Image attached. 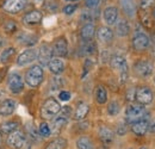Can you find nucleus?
<instances>
[{
  "instance_id": "f257e3e1",
  "label": "nucleus",
  "mask_w": 155,
  "mask_h": 149,
  "mask_svg": "<svg viewBox=\"0 0 155 149\" xmlns=\"http://www.w3.org/2000/svg\"><path fill=\"white\" fill-rule=\"evenodd\" d=\"M44 78V72L41 66H32L25 74V82L30 87H38Z\"/></svg>"
},
{
  "instance_id": "f03ea898",
  "label": "nucleus",
  "mask_w": 155,
  "mask_h": 149,
  "mask_svg": "<svg viewBox=\"0 0 155 149\" xmlns=\"http://www.w3.org/2000/svg\"><path fill=\"white\" fill-rule=\"evenodd\" d=\"M60 110H61V105L56 99L54 98H48L43 106H42V110H41V113H42V117L45 118V119H53L58 113H60Z\"/></svg>"
},
{
  "instance_id": "7ed1b4c3",
  "label": "nucleus",
  "mask_w": 155,
  "mask_h": 149,
  "mask_svg": "<svg viewBox=\"0 0 155 149\" xmlns=\"http://www.w3.org/2000/svg\"><path fill=\"white\" fill-rule=\"evenodd\" d=\"M127 118L130 123H134L136 121H140V119H147V111L144 109L143 105H135V104H131L127 108Z\"/></svg>"
},
{
  "instance_id": "20e7f679",
  "label": "nucleus",
  "mask_w": 155,
  "mask_h": 149,
  "mask_svg": "<svg viewBox=\"0 0 155 149\" xmlns=\"http://www.w3.org/2000/svg\"><path fill=\"white\" fill-rule=\"evenodd\" d=\"M111 67L114 69L118 71L120 73L122 76V81H125L127 80V76H128V63H127V60L125 57L120 55H115L111 57Z\"/></svg>"
},
{
  "instance_id": "39448f33",
  "label": "nucleus",
  "mask_w": 155,
  "mask_h": 149,
  "mask_svg": "<svg viewBox=\"0 0 155 149\" xmlns=\"http://www.w3.org/2000/svg\"><path fill=\"white\" fill-rule=\"evenodd\" d=\"M134 71L136 74L141 78H148V76H152L154 67H153L152 62H149L147 60H140L135 63Z\"/></svg>"
},
{
  "instance_id": "423d86ee",
  "label": "nucleus",
  "mask_w": 155,
  "mask_h": 149,
  "mask_svg": "<svg viewBox=\"0 0 155 149\" xmlns=\"http://www.w3.org/2000/svg\"><path fill=\"white\" fill-rule=\"evenodd\" d=\"M25 134L21 130H15L12 131L11 134H8V137H7V144L10 147L15 149H20L24 147V143H25Z\"/></svg>"
},
{
  "instance_id": "0eeeda50",
  "label": "nucleus",
  "mask_w": 155,
  "mask_h": 149,
  "mask_svg": "<svg viewBox=\"0 0 155 149\" xmlns=\"http://www.w3.org/2000/svg\"><path fill=\"white\" fill-rule=\"evenodd\" d=\"M135 95H136L135 97L136 100H137L138 104H141V105H148V104H150V103L153 101V99H154V93H153V91H152L149 87H147V86H142V87L137 88Z\"/></svg>"
},
{
  "instance_id": "6e6552de",
  "label": "nucleus",
  "mask_w": 155,
  "mask_h": 149,
  "mask_svg": "<svg viewBox=\"0 0 155 149\" xmlns=\"http://www.w3.org/2000/svg\"><path fill=\"white\" fill-rule=\"evenodd\" d=\"M7 85H8V88L12 93L18 94L23 91L24 88V81L21 79L18 73H13L8 76V80H7Z\"/></svg>"
},
{
  "instance_id": "1a4fd4ad",
  "label": "nucleus",
  "mask_w": 155,
  "mask_h": 149,
  "mask_svg": "<svg viewBox=\"0 0 155 149\" xmlns=\"http://www.w3.org/2000/svg\"><path fill=\"white\" fill-rule=\"evenodd\" d=\"M37 55H38V50H36V49H26V50H24L17 57V65L18 66L30 65L31 62H34L35 60H37Z\"/></svg>"
},
{
  "instance_id": "9d476101",
  "label": "nucleus",
  "mask_w": 155,
  "mask_h": 149,
  "mask_svg": "<svg viewBox=\"0 0 155 149\" xmlns=\"http://www.w3.org/2000/svg\"><path fill=\"white\" fill-rule=\"evenodd\" d=\"M25 5H26V0H5L4 10L8 13L15 15L20 12Z\"/></svg>"
},
{
  "instance_id": "9b49d317",
  "label": "nucleus",
  "mask_w": 155,
  "mask_h": 149,
  "mask_svg": "<svg viewBox=\"0 0 155 149\" xmlns=\"http://www.w3.org/2000/svg\"><path fill=\"white\" fill-rule=\"evenodd\" d=\"M53 54L58 56V57H64L68 54V43L66 41V38L60 37L58 38L54 44H53Z\"/></svg>"
},
{
  "instance_id": "f8f14e48",
  "label": "nucleus",
  "mask_w": 155,
  "mask_h": 149,
  "mask_svg": "<svg viewBox=\"0 0 155 149\" xmlns=\"http://www.w3.org/2000/svg\"><path fill=\"white\" fill-rule=\"evenodd\" d=\"M53 49L48 45V44H43L38 50V55H37V60L42 66H48L49 61L53 58Z\"/></svg>"
},
{
  "instance_id": "ddd939ff",
  "label": "nucleus",
  "mask_w": 155,
  "mask_h": 149,
  "mask_svg": "<svg viewBox=\"0 0 155 149\" xmlns=\"http://www.w3.org/2000/svg\"><path fill=\"white\" fill-rule=\"evenodd\" d=\"M148 45H149V37L143 32L136 34L135 37L133 38V47L136 50H146Z\"/></svg>"
},
{
  "instance_id": "4468645a",
  "label": "nucleus",
  "mask_w": 155,
  "mask_h": 149,
  "mask_svg": "<svg viewBox=\"0 0 155 149\" xmlns=\"http://www.w3.org/2000/svg\"><path fill=\"white\" fill-rule=\"evenodd\" d=\"M16 110V101L13 99H5L0 104V114L6 117L11 116Z\"/></svg>"
},
{
  "instance_id": "2eb2a0df",
  "label": "nucleus",
  "mask_w": 155,
  "mask_h": 149,
  "mask_svg": "<svg viewBox=\"0 0 155 149\" xmlns=\"http://www.w3.org/2000/svg\"><path fill=\"white\" fill-rule=\"evenodd\" d=\"M148 125H149V123L147 119H140V121H136L133 123L131 130L137 136H143L148 131Z\"/></svg>"
},
{
  "instance_id": "dca6fc26",
  "label": "nucleus",
  "mask_w": 155,
  "mask_h": 149,
  "mask_svg": "<svg viewBox=\"0 0 155 149\" xmlns=\"http://www.w3.org/2000/svg\"><path fill=\"white\" fill-rule=\"evenodd\" d=\"M99 138H100V141L103 142V143H105V144H110V143H112L114 142V138H115V134H114V131L111 130L110 128H107V127H101L100 129H99Z\"/></svg>"
},
{
  "instance_id": "f3484780",
  "label": "nucleus",
  "mask_w": 155,
  "mask_h": 149,
  "mask_svg": "<svg viewBox=\"0 0 155 149\" xmlns=\"http://www.w3.org/2000/svg\"><path fill=\"white\" fill-rule=\"evenodd\" d=\"M117 18H118V11H117L116 7L109 6L104 10V19H105L106 24L114 25L117 22Z\"/></svg>"
},
{
  "instance_id": "a211bd4d",
  "label": "nucleus",
  "mask_w": 155,
  "mask_h": 149,
  "mask_svg": "<svg viewBox=\"0 0 155 149\" xmlns=\"http://www.w3.org/2000/svg\"><path fill=\"white\" fill-rule=\"evenodd\" d=\"M94 34H96V28L92 23H87L82 26L81 29V38L85 41V42H88V41H92V38L94 37Z\"/></svg>"
},
{
  "instance_id": "6ab92c4d",
  "label": "nucleus",
  "mask_w": 155,
  "mask_h": 149,
  "mask_svg": "<svg viewBox=\"0 0 155 149\" xmlns=\"http://www.w3.org/2000/svg\"><path fill=\"white\" fill-rule=\"evenodd\" d=\"M68 123V117H66V116H62V114H58V117L54 119V122H53V129H51V134H55V135H58L60 131L62 130L64 127H66V124Z\"/></svg>"
},
{
  "instance_id": "aec40b11",
  "label": "nucleus",
  "mask_w": 155,
  "mask_h": 149,
  "mask_svg": "<svg viewBox=\"0 0 155 149\" xmlns=\"http://www.w3.org/2000/svg\"><path fill=\"white\" fill-rule=\"evenodd\" d=\"M116 31L117 35L120 37H125L130 32V25L127 19H119L116 24Z\"/></svg>"
},
{
  "instance_id": "412c9836",
  "label": "nucleus",
  "mask_w": 155,
  "mask_h": 149,
  "mask_svg": "<svg viewBox=\"0 0 155 149\" xmlns=\"http://www.w3.org/2000/svg\"><path fill=\"white\" fill-rule=\"evenodd\" d=\"M48 67L51 73L54 74H60L64 71V62L61 58H51L48 63Z\"/></svg>"
},
{
  "instance_id": "4be33fe9",
  "label": "nucleus",
  "mask_w": 155,
  "mask_h": 149,
  "mask_svg": "<svg viewBox=\"0 0 155 149\" xmlns=\"http://www.w3.org/2000/svg\"><path fill=\"white\" fill-rule=\"evenodd\" d=\"M120 6L124 13L129 17H133L136 13V5L134 0H120Z\"/></svg>"
},
{
  "instance_id": "5701e85b",
  "label": "nucleus",
  "mask_w": 155,
  "mask_h": 149,
  "mask_svg": "<svg viewBox=\"0 0 155 149\" xmlns=\"http://www.w3.org/2000/svg\"><path fill=\"white\" fill-rule=\"evenodd\" d=\"M23 20L26 23V24H30V25H34V24H38L39 22L42 20V13L39 11H31V12H28L24 17Z\"/></svg>"
},
{
  "instance_id": "b1692460",
  "label": "nucleus",
  "mask_w": 155,
  "mask_h": 149,
  "mask_svg": "<svg viewBox=\"0 0 155 149\" xmlns=\"http://www.w3.org/2000/svg\"><path fill=\"white\" fill-rule=\"evenodd\" d=\"M97 35H98V38H99L101 42H104V43H109V42H111L112 38H114V32H112V30L109 29V28H106V26H101V28L98 30Z\"/></svg>"
},
{
  "instance_id": "393cba45",
  "label": "nucleus",
  "mask_w": 155,
  "mask_h": 149,
  "mask_svg": "<svg viewBox=\"0 0 155 149\" xmlns=\"http://www.w3.org/2000/svg\"><path fill=\"white\" fill-rule=\"evenodd\" d=\"M18 39L21 44H24L26 47H34L37 43V37L32 34H21L18 37Z\"/></svg>"
},
{
  "instance_id": "a878e982",
  "label": "nucleus",
  "mask_w": 155,
  "mask_h": 149,
  "mask_svg": "<svg viewBox=\"0 0 155 149\" xmlns=\"http://www.w3.org/2000/svg\"><path fill=\"white\" fill-rule=\"evenodd\" d=\"M77 148L78 149H96L92 140L87 136H81L77 141Z\"/></svg>"
},
{
  "instance_id": "bb28decb",
  "label": "nucleus",
  "mask_w": 155,
  "mask_h": 149,
  "mask_svg": "<svg viewBox=\"0 0 155 149\" xmlns=\"http://www.w3.org/2000/svg\"><path fill=\"white\" fill-rule=\"evenodd\" d=\"M90 111V106L86 104V103H80L79 105H78L77 110L74 112V117H75V119H84L86 116H87V113Z\"/></svg>"
},
{
  "instance_id": "cd10ccee",
  "label": "nucleus",
  "mask_w": 155,
  "mask_h": 149,
  "mask_svg": "<svg viewBox=\"0 0 155 149\" xmlns=\"http://www.w3.org/2000/svg\"><path fill=\"white\" fill-rule=\"evenodd\" d=\"M96 100L98 104H105L107 100V91L101 85L97 86V88H96Z\"/></svg>"
},
{
  "instance_id": "c85d7f7f",
  "label": "nucleus",
  "mask_w": 155,
  "mask_h": 149,
  "mask_svg": "<svg viewBox=\"0 0 155 149\" xmlns=\"http://www.w3.org/2000/svg\"><path fill=\"white\" fill-rule=\"evenodd\" d=\"M66 147H67V140L58 137V138H55L54 141H51L45 149H64Z\"/></svg>"
},
{
  "instance_id": "c756f323",
  "label": "nucleus",
  "mask_w": 155,
  "mask_h": 149,
  "mask_svg": "<svg viewBox=\"0 0 155 149\" xmlns=\"http://www.w3.org/2000/svg\"><path fill=\"white\" fill-rule=\"evenodd\" d=\"M16 54V49L15 48H12V47H8V48H6L2 53H1V55H0V62L1 63H7L13 56Z\"/></svg>"
},
{
  "instance_id": "7c9ffc66",
  "label": "nucleus",
  "mask_w": 155,
  "mask_h": 149,
  "mask_svg": "<svg viewBox=\"0 0 155 149\" xmlns=\"http://www.w3.org/2000/svg\"><path fill=\"white\" fill-rule=\"evenodd\" d=\"M18 129V123L17 122H5L1 124V131L4 134H11L12 131Z\"/></svg>"
},
{
  "instance_id": "2f4dec72",
  "label": "nucleus",
  "mask_w": 155,
  "mask_h": 149,
  "mask_svg": "<svg viewBox=\"0 0 155 149\" xmlns=\"http://www.w3.org/2000/svg\"><path fill=\"white\" fill-rule=\"evenodd\" d=\"M38 132L42 137L47 138V137H49V136L51 135V129H50V127H49V124H48V123H41Z\"/></svg>"
},
{
  "instance_id": "473e14b6",
  "label": "nucleus",
  "mask_w": 155,
  "mask_h": 149,
  "mask_svg": "<svg viewBox=\"0 0 155 149\" xmlns=\"http://www.w3.org/2000/svg\"><path fill=\"white\" fill-rule=\"evenodd\" d=\"M119 110L120 109H119V105H118L117 101H111L107 106V112H109L110 116H117L119 113Z\"/></svg>"
},
{
  "instance_id": "72a5a7b5",
  "label": "nucleus",
  "mask_w": 155,
  "mask_h": 149,
  "mask_svg": "<svg viewBox=\"0 0 155 149\" xmlns=\"http://www.w3.org/2000/svg\"><path fill=\"white\" fill-rule=\"evenodd\" d=\"M97 18V16L93 13V11H84L81 13V20L82 22H87V23H91L92 20Z\"/></svg>"
},
{
  "instance_id": "f704fd0d",
  "label": "nucleus",
  "mask_w": 155,
  "mask_h": 149,
  "mask_svg": "<svg viewBox=\"0 0 155 149\" xmlns=\"http://www.w3.org/2000/svg\"><path fill=\"white\" fill-rule=\"evenodd\" d=\"M94 51H96V44H93L91 41H88V42L85 44L84 53H85L86 55H92Z\"/></svg>"
},
{
  "instance_id": "c9c22d12",
  "label": "nucleus",
  "mask_w": 155,
  "mask_h": 149,
  "mask_svg": "<svg viewBox=\"0 0 155 149\" xmlns=\"http://www.w3.org/2000/svg\"><path fill=\"white\" fill-rule=\"evenodd\" d=\"M141 22L146 28H152V25H153L152 18H150V16L148 13H142L141 15Z\"/></svg>"
},
{
  "instance_id": "e433bc0d",
  "label": "nucleus",
  "mask_w": 155,
  "mask_h": 149,
  "mask_svg": "<svg viewBox=\"0 0 155 149\" xmlns=\"http://www.w3.org/2000/svg\"><path fill=\"white\" fill-rule=\"evenodd\" d=\"M75 10H77V5H67L64 8H63V12H64V15H73L74 12H75Z\"/></svg>"
},
{
  "instance_id": "4c0bfd02",
  "label": "nucleus",
  "mask_w": 155,
  "mask_h": 149,
  "mask_svg": "<svg viewBox=\"0 0 155 149\" xmlns=\"http://www.w3.org/2000/svg\"><path fill=\"white\" fill-rule=\"evenodd\" d=\"M16 28H17V25H16L15 23H12V22H8V23H6V24L4 25V30H5L6 32H12V31L16 30Z\"/></svg>"
},
{
  "instance_id": "58836bf2",
  "label": "nucleus",
  "mask_w": 155,
  "mask_h": 149,
  "mask_svg": "<svg viewBox=\"0 0 155 149\" xmlns=\"http://www.w3.org/2000/svg\"><path fill=\"white\" fill-rule=\"evenodd\" d=\"M58 98H60V100H62V101H68V100L71 99V93H69L68 91H61L60 94H58Z\"/></svg>"
},
{
  "instance_id": "ea45409f",
  "label": "nucleus",
  "mask_w": 155,
  "mask_h": 149,
  "mask_svg": "<svg viewBox=\"0 0 155 149\" xmlns=\"http://www.w3.org/2000/svg\"><path fill=\"white\" fill-rule=\"evenodd\" d=\"M155 0H141V7L143 10H147L152 5H154Z\"/></svg>"
},
{
  "instance_id": "a19ab883",
  "label": "nucleus",
  "mask_w": 155,
  "mask_h": 149,
  "mask_svg": "<svg viewBox=\"0 0 155 149\" xmlns=\"http://www.w3.org/2000/svg\"><path fill=\"white\" fill-rule=\"evenodd\" d=\"M47 8L49 11H56L58 10V4L55 1H53V0H50V1L47 2Z\"/></svg>"
},
{
  "instance_id": "79ce46f5",
  "label": "nucleus",
  "mask_w": 155,
  "mask_h": 149,
  "mask_svg": "<svg viewBox=\"0 0 155 149\" xmlns=\"http://www.w3.org/2000/svg\"><path fill=\"white\" fill-rule=\"evenodd\" d=\"M99 2H100V0H86V5H87V7H90V8L97 7L98 5H99Z\"/></svg>"
},
{
  "instance_id": "37998d69",
  "label": "nucleus",
  "mask_w": 155,
  "mask_h": 149,
  "mask_svg": "<svg viewBox=\"0 0 155 149\" xmlns=\"http://www.w3.org/2000/svg\"><path fill=\"white\" fill-rule=\"evenodd\" d=\"M61 112V114L62 116H66V117H69V114L72 113V110H71V108H68V106H66V108H63V109H61L60 110Z\"/></svg>"
},
{
  "instance_id": "c03bdc74",
  "label": "nucleus",
  "mask_w": 155,
  "mask_h": 149,
  "mask_svg": "<svg viewBox=\"0 0 155 149\" xmlns=\"http://www.w3.org/2000/svg\"><path fill=\"white\" fill-rule=\"evenodd\" d=\"M148 131H149L150 134H155V121H153L152 123H149V125H148Z\"/></svg>"
},
{
  "instance_id": "a18cd8bd",
  "label": "nucleus",
  "mask_w": 155,
  "mask_h": 149,
  "mask_svg": "<svg viewBox=\"0 0 155 149\" xmlns=\"http://www.w3.org/2000/svg\"><path fill=\"white\" fill-rule=\"evenodd\" d=\"M66 1H68V2H77L79 0H66Z\"/></svg>"
},
{
  "instance_id": "49530a36",
  "label": "nucleus",
  "mask_w": 155,
  "mask_h": 149,
  "mask_svg": "<svg viewBox=\"0 0 155 149\" xmlns=\"http://www.w3.org/2000/svg\"><path fill=\"white\" fill-rule=\"evenodd\" d=\"M140 149H148V148H146V147H141Z\"/></svg>"
},
{
  "instance_id": "de8ad7c7",
  "label": "nucleus",
  "mask_w": 155,
  "mask_h": 149,
  "mask_svg": "<svg viewBox=\"0 0 155 149\" xmlns=\"http://www.w3.org/2000/svg\"><path fill=\"white\" fill-rule=\"evenodd\" d=\"M0 143H1V132H0Z\"/></svg>"
},
{
  "instance_id": "09e8293b",
  "label": "nucleus",
  "mask_w": 155,
  "mask_h": 149,
  "mask_svg": "<svg viewBox=\"0 0 155 149\" xmlns=\"http://www.w3.org/2000/svg\"><path fill=\"white\" fill-rule=\"evenodd\" d=\"M153 16H154V18H155V10H154V12H153Z\"/></svg>"
},
{
  "instance_id": "8fccbe9b",
  "label": "nucleus",
  "mask_w": 155,
  "mask_h": 149,
  "mask_svg": "<svg viewBox=\"0 0 155 149\" xmlns=\"http://www.w3.org/2000/svg\"><path fill=\"white\" fill-rule=\"evenodd\" d=\"M154 43H155V35H154Z\"/></svg>"
},
{
  "instance_id": "3c124183",
  "label": "nucleus",
  "mask_w": 155,
  "mask_h": 149,
  "mask_svg": "<svg viewBox=\"0 0 155 149\" xmlns=\"http://www.w3.org/2000/svg\"><path fill=\"white\" fill-rule=\"evenodd\" d=\"M0 47H1V41H0Z\"/></svg>"
}]
</instances>
